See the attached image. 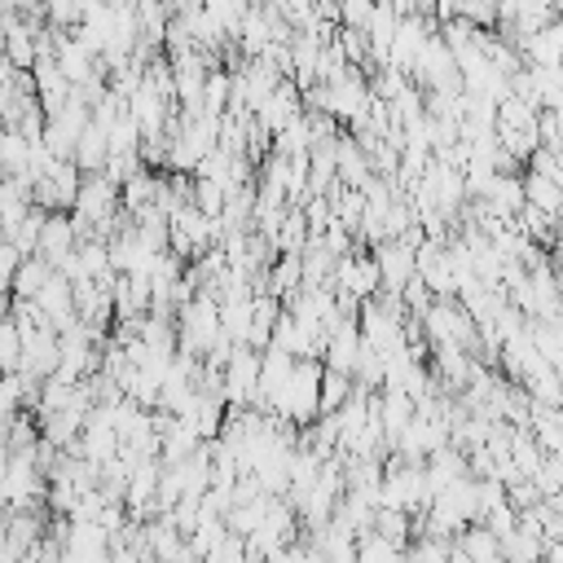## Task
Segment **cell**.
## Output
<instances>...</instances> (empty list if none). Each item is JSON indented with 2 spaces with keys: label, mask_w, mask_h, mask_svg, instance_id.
I'll return each mask as SVG.
<instances>
[{
  "label": "cell",
  "mask_w": 563,
  "mask_h": 563,
  "mask_svg": "<svg viewBox=\"0 0 563 563\" xmlns=\"http://www.w3.org/2000/svg\"><path fill=\"white\" fill-rule=\"evenodd\" d=\"M18 361H22V334L13 317H0V374H18Z\"/></svg>",
  "instance_id": "4fadbf2b"
},
{
  "label": "cell",
  "mask_w": 563,
  "mask_h": 563,
  "mask_svg": "<svg viewBox=\"0 0 563 563\" xmlns=\"http://www.w3.org/2000/svg\"><path fill=\"white\" fill-rule=\"evenodd\" d=\"M330 286H339V290H347L352 299H374L378 290H383V282H378V264H374V255H343L339 264H334V282Z\"/></svg>",
  "instance_id": "3957f363"
},
{
  "label": "cell",
  "mask_w": 563,
  "mask_h": 563,
  "mask_svg": "<svg viewBox=\"0 0 563 563\" xmlns=\"http://www.w3.org/2000/svg\"><path fill=\"white\" fill-rule=\"evenodd\" d=\"M523 202L537 207L541 216H559L563 211V189L541 172H523Z\"/></svg>",
  "instance_id": "ba28073f"
},
{
  "label": "cell",
  "mask_w": 563,
  "mask_h": 563,
  "mask_svg": "<svg viewBox=\"0 0 563 563\" xmlns=\"http://www.w3.org/2000/svg\"><path fill=\"white\" fill-rule=\"evenodd\" d=\"M541 563H563V541H550L545 545V559Z\"/></svg>",
  "instance_id": "2e32d148"
},
{
  "label": "cell",
  "mask_w": 563,
  "mask_h": 563,
  "mask_svg": "<svg viewBox=\"0 0 563 563\" xmlns=\"http://www.w3.org/2000/svg\"><path fill=\"white\" fill-rule=\"evenodd\" d=\"M400 559H405V550L391 545V541H383L378 532L356 537V563H400Z\"/></svg>",
  "instance_id": "8fae6325"
},
{
  "label": "cell",
  "mask_w": 563,
  "mask_h": 563,
  "mask_svg": "<svg viewBox=\"0 0 563 563\" xmlns=\"http://www.w3.org/2000/svg\"><path fill=\"white\" fill-rule=\"evenodd\" d=\"M400 563H409V559H400Z\"/></svg>",
  "instance_id": "d6986e66"
},
{
  "label": "cell",
  "mask_w": 563,
  "mask_h": 563,
  "mask_svg": "<svg viewBox=\"0 0 563 563\" xmlns=\"http://www.w3.org/2000/svg\"><path fill=\"white\" fill-rule=\"evenodd\" d=\"M79 246V238H75V224H70V211H48L44 216V224H40V242H35V255L40 260H48L53 268L70 255Z\"/></svg>",
  "instance_id": "5b68a950"
},
{
  "label": "cell",
  "mask_w": 563,
  "mask_h": 563,
  "mask_svg": "<svg viewBox=\"0 0 563 563\" xmlns=\"http://www.w3.org/2000/svg\"><path fill=\"white\" fill-rule=\"evenodd\" d=\"M255 391H260V352L238 343L220 369V396H224V405L246 409V405H255Z\"/></svg>",
  "instance_id": "6da1fadb"
},
{
  "label": "cell",
  "mask_w": 563,
  "mask_h": 563,
  "mask_svg": "<svg viewBox=\"0 0 563 563\" xmlns=\"http://www.w3.org/2000/svg\"><path fill=\"white\" fill-rule=\"evenodd\" d=\"M449 550H453V541L422 532V537H418V541L405 550V559H409V563H449Z\"/></svg>",
  "instance_id": "7c38bea8"
},
{
  "label": "cell",
  "mask_w": 563,
  "mask_h": 563,
  "mask_svg": "<svg viewBox=\"0 0 563 563\" xmlns=\"http://www.w3.org/2000/svg\"><path fill=\"white\" fill-rule=\"evenodd\" d=\"M299 101H303V92L295 88V79H277V88L264 97V106L255 110V119H260V128L268 132V136H277L282 128H290L303 110H299Z\"/></svg>",
  "instance_id": "7a4b0ae2"
},
{
  "label": "cell",
  "mask_w": 563,
  "mask_h": 563,
  "mask_svg": "<svg viewBox=\"0 0 563 563\" xmlns=\"http://www.w3.org/2000/svg\"><path fill=\"white\" fill-rule=\"evenodd\" d=\"M18 264H22V255L9 246V238H0V286H9V282H13Z\"/></svg>",
  "instance_id": "9a60e30c"
},
{
  "label": "cell",
  "mask_w": 563,
  "mask_h": 563,
  "mask_svg": "<svg viewBox=\"0 0 563 563\" xmlns=\"http://www.w3.org/2000/svg\"><path fill=\"white\" fill-rule=\"evenodd\" d=\"M9 308H13V299H9V286H0V317H9Z\"/></svg>",
  "instance_id": "e0dca14e"
},
{
  "label": "cell",
  "mask_w": 563,
  "mask_h": 563,
  "mask_svg": "<svg viewBox=\"0 0 563 563\" xmlns=\"http://www.w3.org/2000/svg\"><path fill=\"white\" fill-rule=\"evenodd\" d=\"M409 519H413V515H405V510L378 506V510H374V523H369V532H378L383 541H391V545H400V550H405V541H409Z\"/></svg>",
  "instance_id": "9c48e42d"
},
{
  "label": "cell",
  "mask_w": 563,
  "mask_h": 563,
  "mask_svg": "<svg viewBox=\"0 0 563 563\" xmlns=\"http://www.w3.org/2000/svg\"><path fill=\"white\" fill-rule=\"evenodd\" d=\"M347 396H352V378L339 374V369H330V365H321V413L343 409Z\"/></svg>",
  "instance_id": "30bf717a"
},
{
  "label": "cell",
  "mask_w": 563,
  "mask_h": 563,
  "mask_svg": "<svg viewBox=\"0 0 563 563\" xmlns=\"http://www.w3.org/2000/svg\"><path fill=\"white\" fill-rule=\"evenodd\" d=\"M361 352H365V339H361V325H356V317H347V321H339L330 334H325V365L330 369H339V374H356V361H361Z\"/></svg>",
  "instance_id": "277c9868"
},
{
  "label": "cell",
  "mask_w": 563,
  "mask_h": 563,
  "mask_svg": "<svg viewBox=\"0 0 563 563\" xmlns=\"http://www.w3.org/2000/svg\"><path fill=\"white\" fill-rule=\"evenodd\" d=\"M53 264L48 260H40V255H26L22 264H18V273H13V282H9V290L18 295V299H35L48 282H53Z\"/></svg>",
  "instance_id": "8992f818"
},
{
  "label": "cell",
  "mask_w": 563,
  "mask_h": 563,
  "mask_svg": "<svg viewBox=\"0 0 563 563\" xmlns=\"http://www.w3.org/2000/svg\"><path fill=\"white\" fill-rule=\"evenodd\" d=\"M0 238H4V224H0Z\"/></svg>",
  "instance_id": "ac0fdd59"
},
{
  "label": "cell",
  "mask_w": 563,
  "mask_h": 563,
  "mask_svg": "<svg viewBox=\"0 0 563 563\" xmlns=\"http://www.w3.org/2000/svg\"><path fill=\"white\" fill-rule=\"evenodd\" d=\"M374 4H378V0H339V26L365 31L369 18H374Z\"/></svg>",
  "instance_id": "5bb4252c"
},
{
  "label": "cell",
  "mask_w": 563,
  "mask_h": 563,
  "mask_svg": "<svg viewBox=\"0 0 563 563\" xmlns=\"http://www.w3.org/2000/svg\"><path fill=\"white\" fill-rule=\"evenodd\" d=\"M471 563H501V541L484 528V523H471V528H462L457 532V541H453Z\"/></svg>",
  "instance_id": "52a82bcc"
}]
</instances>
